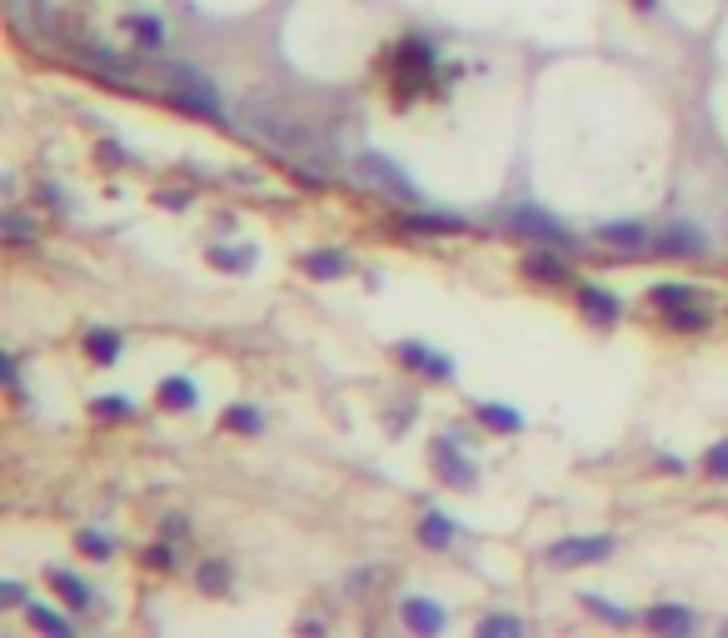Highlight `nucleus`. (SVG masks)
Instances as JSON below:
<instances>
[{"mask_svg": "<svg viewBox=\"0 0 728 638\" xmlns=\"http://www.w3.org/2000/svg\"><path fill=\"white\" fill-rule=\"evenodd\" d=\"M199 588H205V594H225V588H229V564H225V558L199 564Z\"/></svg>", "mask_w": 728, "mask_h": 638, "instance_id": "18", "label": "nucleus"}, {"mask_svg": "<svg viewBox=\"0 0 728 638\" xmlns=\"http://www.w3.org/2000/svg\"><path fill=\"white\" fill-rule=\"evenodd\" d=\"M644 624L654 628V634H688V628H694V614L678 608V604H654L644 614Z\"/></svg>", "mask_w": 728, "mask_h": 638, "instance_id": "8", "label": "nucleus"}, {"mask_svg": "<svg viewBox=\"0 0 728 638\" xmlns=\"http://www.w3.org/2000/svg\"><path fill=\"white\" fill-rule=\"evenodd\" d=\"M399 359H404L409 369H419V374H429V379H449V374H454L449 354H434V349H424V344H399Z\"/></svg>", "mask_w": 728, "mask_h": 638, "instance_id": "7", "label": "nucleus"}, {"mask_svg": "<svg viewBox=\"0 0 728 638\" xmlns=\"http://www.w3.org/2000/svg\"><path fill=\"white\" fill-rule=\"evenodd\" d=\"M85 349H90V359H95V364H115V359H120V335H110V329H90Z\"/></svg>", "mask_w": 728, "mask_h": 638, "instance_id": "17", "label": "nucleus"}, {"mask_svg": "<svg viewBox=\"0 0 728 638\" xmlns=\"http://www.w3.org/2000/svg\"><path fill=\"white\" fill-rule=\"evenodd\" d=\"M50 584H55L60 594H65V604H70V608H90V584H80L75 574H55Z\"/></svg>", "mask_w": 728, "mask_h": 638, "instance_id": "20", "label": "nucleus"}, {"mask_svg": "<svg viewBox=\"0 0 728 638\" xmlns=\"http://www.w3.org/2000/svg\"><path fill=\"white\" fill-rule=\"evenodd\" d=\"M474 414H479V424L499 429V434H519V429H524V414L504 409V404H474Z\"/></svg>", "mask_w": 728, "mask_h": 638, "instance_id": "14", "label": "nucleus"}, {"mask_svg": "<svg viewBox=\"0 0 728 638\" xmlns=\"http://www.w3.org/2000/svg\"><path fill=\"white\" fill-rule=\"evenodd\" d=\"M658 249H664V255H704V235H698L694 225H674L658 239Z\"/></svg>", "mask_w": 728, "mask_h": 638, "instance_id": "12", "label": "nucleus"}, {"mask_svg": "<svg viewBox=\"0 0 728 638\" xmlns=\"http://www.w3.org/2000/svg\"><path fill=\"white\" fill-rule=\"evenodd\" d=\"M130 30L140 35V45H165V20L160 16H135L130 20Z\"/></svg>", "mask_w": 728, "mask_h": 638, "instance_id": "21", "label": "nucleus"}, {"mask_svg": "<svg viewBox=\"0 0 728 638\" xmlns=\"http://www.w3.org/2000/svg\"><path fill=\"white\" fill-rule=\"evenodd\" d=\"M399 614H404V624L414 628V634H439V628L449 624V618H444V608H439L434 598H424V594L404 598V608H399Z\"/></svg>", "mask_w": 728, "mask_h": 638, "instance_id": "6", "label": "nucleus"}, {"mask_svg": "<svg viewBox=\"0 0 728 638\" xmlns=\"http://www.w3.org/2000/svg\"><path fill=\"white\" fill-rule=\"evenodd\" d=\"M654 305H664V309H674V305H688L694 299V285H654Z\"/></svg>", "mask_w": 728, "mask_h": 638, "instance_id": "24", "label": "nucleus"}, {"mask_svg": "<svg viewBox=\"0 0 728 638\" xmlns=\"http://www.w3.org/2000/svg\"><path fill=\"white\" fill-rule=\"evenodd\" d=\"M145 564H150V568H170L175 558H170V548H165V544H155V548H145Z\"/></svg>", "mask_w": 728, "mask_h": 638, "instance_id": "31", "label": "nucleus"}, {"mask_svg": "<svg viewBox=\"0 0 728 638\" xmlns=\"http://www.w3.org/2000/svg\"><path fill=\"white\" fill-rule=\"evenodd\" d=\"M614 554V538L608 534H578V538H558L548 544V564L554 568H584V564H598V558Z\"/></svg>", "mask_w": 728, "mask_h": 638, "instance_id": "1", "label": "nucleus"}, {"mask_svg": "<svg viewBox=\"0 0 728 638\" xmlns=\"http://www.w3.org/2000/svg\"><path fill=\"white\" fill-rule=\"evenodd\" d=\"M704 469H708V474H714V478H728V439H718V444L708 449Z\"/></svg>", "mask_w": 728, "mask_h": 638, "instance_id": "28", "label": "nucleus"}, {"mask_svg": "<svg viewBox=\"0 0 728 638\" xmlns=\"http://www.w3.org/2000/svg\"><path fill=\"white\" fill-rule=\"evenodd\" d=\"M404 225L419 229V235H459V229H464V219H459V215H409Z\"/></svg>", "mask_w": 728, "mask_h": 638, "instance_id": "15", "label": "nucleus"}, {"mask_svg": "<svg viewBox=\"0 0 728 638\" xmlns=\"http://www.w3.org/2000/svg\"><path fill=\"white\" fill-rule=\"evenodd\" d=\"M80 548H85V554H95V558H105L110 554V538L100 534V528H85V534H80Z\"/></svg>", "mask_w": 728, "mask_h": 638, "instance_id": "29", "label": "nucleus"}, {"mask_svg": "<svg viewBox=\"0 0 728 638\" xmlns=\"http://www.w3.org/2000/svg\"><path fill=\"white\" fill-rule=\"evenodd\" d=\"M524 275L534 279V285H564V279H574V269H568V259H558L554 249H534V255H524Z\"/></svg>", "mask_w": 728, "mask_h": 638, "instance_id": "5", "label": "nucleus"}, {"mask_svg": "<svg viewBox=\"0 0 728 638\" xmlns=\"http://www.w3.org/2000/svg\"><path fill=\"white\" fill-rule=\"evenodd\" d=\"M209 259H215V265H229V269H239V265H249V255H235V249H209Z\"/></svg>", "mask_w": 728, "mask_h": 638, "instance_id": "30", "label": "nucleus"}, {"mask_svg": "<svg viewBox=\"0 0 728 638\" xmlns=\"http://www.w3.org/2000/svg\"><path fill=\"white\" fill-rule=\"evenodd\" d=\"M6 225H10V235H16V239H30V225H25V219H20V215H10Z\"/></svg>", "mask_w": 728, "mask_h": 638, "instance_id": "32", "label": "nucleus"}, {"mask_svg": "<svg viewBox=\"0 0 728 638\" xmlns=\"http://www.w3.org/2000/svg\"><path fill=\"white\" fill-rule=\"evenodd\" d=\"M225 424H229V429H245V434H259V424H265V419H259V409L235 404V409L225 414Z\"/></svg>", "mask_w": 728, "mask_h": 638, "instance_id": "27", "label": "nucleus"}, {"mask_svg": "<svg viewBox=\"0 0 728 638\" xmlns=\"http://www.w3.org/2000/svg\"><path fill=\"white\" fill-rule=\"evenodd\" d=\"M449 538H454V518H449V514H439V508H429V514L419 518V544L444 548Z\"/></svg>", "mask_w": 728, "mask_h": 638, "instance_id": "13", "label": "nucleus"}, {"mask_svg": "<svg viewBox=\"0 0 728 638\" xmlns=\"http://www.w3.org/2000/svg\"><path fill=\"white\" fill-rule=\"evenodd\" d=\"M305 269L315 279H335V275H345V269H349V259L339 255V249H315V255L305 259Z\"/></svg>", "mask_w": 728, "mask_h": 638, "instance_id": "16", "label": "nucleus"}, {"mask_svg": "<svg viewBox=\"0 0 728 638\" xmlns=\"http://www.w3.org/2000/svg\"><path fill=\"white\" fill-rule=\"evenodd\" d=\"M479 634H484V638H519V634H524V624H519V618H509V614H494V618H484V624H479Z\"/></svg>", "mask_w": 728, "mask_h": 638, "instance_id": "22", "label": "nucleus"}, {"mask_svg": "<svg viewBox=\"0 0 728 638\" xmlns=\"http://www.w3.org/2000/svg\"><path fill=\"white\" fill-rule=\"evenodd\" d=\"M434 464L444 469V478H449L454 488H469V484H474V464H469L464 449H459V434L434 439Z\"/></svg>", "mask_w": 728, "mask_h": 638, "instance_id": "4", "label": "nucleus"}, {"mask_svg": "<svg viewBox=\"0 0 728 638\" xmlns=\"http://www.w3.org/2000/svg\"><path fill=\"white\" fill-rule=\"evenodd\" d=\"M100 155H105V165H120V160H125V150H115V145H100Z\"/></svg>", "mask_w": 728, "mask_h": 638, "instance_id": "33", "label": "nucleus"}, {"mask_svg": "<svg viewBox=\"0 0 728 638\" xmlns=\"http://www.w3.org/2000/svg\"><path fill=\"white\" fill-rule=\"evenodd\" d=\"M95 414L100 419H125V414H135V404H130L125 394H100L95 399Z\"/></svg>", "mask_w": 728, "mask_h": 638, "instance_id": "26", "label": "nucleus"}, {"mask_svg": "<svg viewBox=\"0 0 728 638\" xmlns=\"http://www.w3.org/2000/svg\"><path fill=\"white\" fill-rule=\"evenodd\" d=\"M638 6H644V10H654V6H658V0H638Z\"/></svg>", "mask_w": 728, "mask_h": 638, "instance_id": "35", "label": "nucleus"}, {"mask_svg": "<svg viewBox=\"0 0 728 638\" xmlns=\"http://www.w3.org/2000/svg\"><path fill=\"white\" fill-rule=\"evenodd\" d=\"M195 384H189L185 374H175V379H160V404L165 409H175V414H185V409H195Z\"/></svg>", "mask_w": 728, "mask_h": 638, "instance_id": "11", "label": "nucleus"}, {"mask_svg": "<svg viewBox=\"0 0 728 638\" xmlns=\"http://www.w3.org/2000/svg\"><path fill=\"white\" fill-rule=\"evenodd\" d=\"M598 239L614 249H648V229L638 225V219H624V225H604L598 229Z\"/></svg>", "mask_w": 728, "mask_h": 638, "instance_id": "10", "label": "nucleus"}, {"mask_svg": "<svg viewBox=\"0 0 728 638\" xmlns=\"http://www.w3.org/2000/svg\"><path fill=\"white\" fill-rule=\"evenodd\" d=\"M355 175H359V179H375V185H379V189H389V195H394V199H419V189L409 185V179L399 175V169L389 165L384 155H375V150L355 160Z\"/></svg>", "mask_w": 728, "mask_h": 638, "instance_id": "3", "label": "nucleus"}, {"mask_svg": "<svg viewBox=\"0 0 728 638\" xmlns=\"http://www.w3.org/2000/svg\"><path fill=\"white\" fill-rule=\"evenodd\" d=\"M509 229H514L519 239H539V245H574V239H568V229L558 225L554 215H544V209H534V205H524V209H514V215H509Z\"/></svg>", "mask_w": 728, "mask_h": 638, "instance_id": "2", "label": "nucleus"}, {"mask_svg": "<svg viewBox=\"0 0 728 638\" xmlns=\"http://www.w3.org/2000/svg\"><path fill=\"white\" fill-rule=\"evenodd\" d=\"M578 598H584V608H588V614H594V618H604V624H628V618H634V614H628V608L608 604V598H598V594H578Z\"/></svg>", "mask_w": 728, "mask_h": 638, "instance_id": "19", "label": "nucleus"}, {"mask_svg": "<svg viewBox=\"0 0 728 638\" xmlns=\"http://www.w3.org/2000/svg\"><path fill=\"white\" fill-rule=\"evenodd\" d=\"M0 594H6V604H25V598H20V584H0Z\"/></svg>", "mask_w": 728, "mask_h": 638, "instance_id": "34", "label": "nucleus"}, {"mask_svg": "<svg viewBox=\"0 0 728 638\" xmlns=\"http://www.w3.org/2000/svg\"><path fill=\"white\" fill-rule=\"evenodd\" d=\"M668 325H674V329H704L708 315H704V309H694V299H688V305H674V309H668Z\"/></svg>", "mask_w": 728, "mask_h": 638, "instance_id": "23", "label": "nucleus"}, {"mask_svg": "<svg viewBox=\"0 0 728 638\" xmlns=\"http://www.w3.org/2000/svg\"><path fill=\"white\" fill-rule=\"evenodd\" d=\"M25 618H30L35 628H50V634H65V628H70L65 618H60L55 608H45V604H30V608H25Z\"/></svg>", "mask_w": 728, "mask_h": 638, "instance_id": "25", "label": "nucleus"}, {"mask_svg": "<svg viewBox=\"0 0 728 638\" xmlns=\"http://www.w3.org/2000/svg\"><path fill=\"white\" fill-rule=\"evenodd\" d=\"M578 305H584V315L594 319V325H614V319H618V299L608 295V289L584 285V289H578Z\"/></svg>", "mask_w": 728, "mask_h": 638, "instance_id": "9", "label": "nucleus"}]
</instances>
